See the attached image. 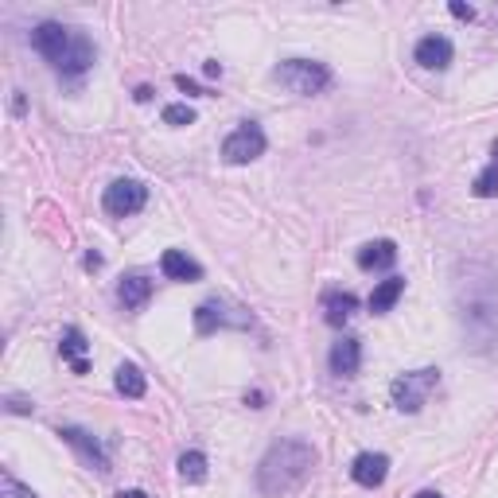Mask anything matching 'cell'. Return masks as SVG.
<instances>
[{"mask_svg": "<svg viewBox=\"0 0 498 498\" xmlns=\"http://www.w3.org/2000/svg\"><path fill=\"white\" fill-rule=\"evenodd\" d=\"M312 464H316V448L307 444V440H296V436H289V440H277L265 456H261V464H257V491L269 494V498L289 494V491H296L307 479Z\"/></svg>", "mask_w": 498, "mask_h": 498, "instance_id": "obj_1", "label": "cell"}, {"mask_svg": "<svg viewBox=\"0 0 498 498\" xmlns=\"http://www.w3.org/2000/svg\"><path fill=\"white\" fill-rule=\"evenodd\" d=\"M272 78L284 90L300 93V98H312V93H324L331 86V70L324 63H316V58H289V63H280L272 70Z\"/></svg>", "mask_w": 498, "mask_h": 498, "instance_id": "obj_2", "label": "cell"}, {"mask_svg": "<svg viewBox=\"0 0 498 498\" xmlns=\"http://www.w3.org/2000/svg\"><path fill=\"white\" fill-rule=\"evenodd\" d=\"M440 382V370H413V374H401L394 378V386H389V397H394V405L401 413H421V405L429 401V394Z\"/></svg>", "mask_w": 498, "mask_h": 498, "instance_id": "obj_3", "label": "cell"}, {"mask_svg": "<svg viewBox=\"0 0 498 498\" xmlns=\"http://www.w3.org/2000/svg\"><path fill=\"white\" fill-rule=\"evenodd\" d=\"M265 148H269L265 129L253 125V121H242L227 140H222V160L227 164H249V160L265 156Z\"/></svg>", "mask_w": 498, "mask_h": 498, "instance_id": "obj_4", "label": "cell"}, {"mask_svg": "<svg viewBox=\"0 0 498 498\" xmlns=\"http://www.w3.org/2000/svg\"><path fill=\"white\" fill-rule=\"evenodd\" d=\"M145 203H148V187L140 180H113L102 195V207L110 210L113 218L137 215V210H145Z\"/></svg>", "mask_w": 498, "mask_h": 498, "instance_id": "obj_5", "label": "cell"}, {"mask_svg": "<svg viewBox=\"0 0 498 498\" xmlns=\"http://www.w3.org/2000/svg\"><path fill=\"white\" fill-rule=\"evenodd\" d=\"M218 327H249V316L242 312V307H230L227 300H203L195 307V331L199 335H210V331Z\"/></svg>", "mask_w": 498, "mask_h": 498, "instance_id": "obj_6", "label": "cell"}, {"mask_svg": "<svg viewBox=\"0 0 498 498\" xmlns=\"http://www.w3.org/2000/svg\"><path fill=\"white\" fill-rule=\"evenodd\" d=\"M70 43H75V31L63 28V23H55V20H47V23H40V28L31 31V47H35V51H40L55 70L63 67Z\"/></svg>", "mask_w": 498, "mask_h": 498, "instance_id": "obj_7", "label": "cell"}, {"mask_svg": "<svg viewBox=\"0 0 498 498\" xmlns=\"http://www.w3.org/2000/svg\"><path fill=\"white\" fill-rule=\"evenodd\" d=\"M452 55H456V47L448 35H424L417 43V51H413V58H417L424 70H448L452 67Z\"/></svg>", "mask_w": 498, "mask_h": 498, "instance_id": "obj_8", "label": "cell"}, {"mask_svg": "<svg viewBox=\"0 0 498 498\" xmlns=\"http://www.w3.org/2000/svg\"><path fill=\"white\" fill-rule=\"evenodd\" d=\"M351 476H354V483H359V487H366V491L382 487L386 476H389V456H382V452H362V456H354Z\"/></svg>", "mask_w": 498, "mask_h": 498, "instance_id": "obj_9", "label": "cell"}, {"mask_svg": "<svg viewBox=\"0 0 498 498\" xmlns=\"http://www.w3.org/2000/svg\"><path fill=\"white\" fill-rule=\"evenodd\" d=\"M58 436H63V440L75 448V452L86 459L90 467H98V471H110V456L102 452V444L93 440V436L86 432V429H75V424H63V429H58Z\"/></svg>", "mask_w": 498, "mask_h": 498, "instance_id": "obj_10", "label": "cell"}, {"mask_svg": "<svg viewBox=\"0 0 498 498\" xmlns=\"http://www.w3.org/2000/svg\"><path fill=\"white\" fill-rule=\"evenodd\" d=\"M327 366H331V374H339V378H354V374H359V366H362V342L342 335L335 347H331Z\"/></svg>", "mask_w": 498, "mask_h": 498, "instance_id": "obj_11", "label": "cell"}, {"mask_svg": "<svg viewBox=\"0 0 498 498\" xmlns=\"http://www.w3.org/2000/svg\"><path fill=\"white\" fill-rule=\"evenodd\" d=\"M394 261H397V245L389 242V238L366 242V245L359 249V269H366V272H382V269H394Z\"/></svg>", "mask_w": 498, "mask_h": 498, "instance_id": "obj_12", "label": "cell"}, {"mask_svg": "<svg viewBox=\"0 0 498 498\" xmlns=\"http://www.w3.org/2000/svg\"><path fill=\"white\" fill-rule=\"evenodd\" d=\"M160 269H164V277H168V280H199V277H203V265L187 257L183 249H164Z\"/></svg>", "mask_w": 498, "mask_h": 498, "instance_id": "obj_13", "label": "cell"}, {"mask_svg": "<svg viewBox=\"0 0 498 498\" xmlns=\"http://www.w3.org/2000/svg\"><path fill=\"white\" fill-rule=\"evenodd\" d=\"M401 296H405V277H386V280L374 284V292H370V300H366V304H370L374 316H386Z\"/></svg>", "mask_w": 498, "mask_h": 498, "instance_id": "obj_14", "label": "cell"}, {"mask_svg": "<svg viewBox=\"0 0 498 498\" xmlns=\"http://www.w3.org/2000/svg\"><path fill=\"white\" fill-rule=\"evenodd\" d=\"M148 296H152V280H145V277H125L121 284H117V300H121L129 312H140V307L148 304Z\"/></svg>", "mask_w": 498, "mask_h": 498, "instance_id": "obj_15", "label": "cell"}, {"mask_svg": "<svg viewBox=\"0 0 498 498\" xmlns=\"http://www.w3.org/2000/svg\"><path fill=\"white\" fill-rule=\"evenodd\" d=\"M86 347H90V342H86V335H82L78 327H67L63 331V342H58V351H63V359L70 362V370H75V374H86L90 370L86 359H82V354H86Z\"/></svg>", "mask_w": 498, "mask_h": 498, "instance_id": "obj_16", "label": "cell"}, {"mask_svg": "<svg viewBox=\"0 0 498 498\" xmlns=\"http://www.w3.org/2000/svg\"><path fill=\"white\" fill-rule=\"evenodd\" d=\"M93 43L86 40L82 31H75V43H70V51H67V58H63V75H82V70H90V63H93Z\"/></svg>", "mask_w": 498, "mask_h": 498, "instance_id": "obj_17", "label": "cell"}, {"mask_svg": "<svg viewBox=\"0 0 498 498\" xmlns=\"http://www.w3.org/2000/svg\"><path fill=\"white\" fill-rule=\"evenodd\" d=\"M354 307H359V296H354V292H327L324 296V312H327V324L331 327L347 324V319L354 316Z\"/></svg>", "mask_w": 498, "mask_h": 498, "instance_id": "obj_18", "label": "cell"}, {"mask_svg": "<svg viewBox=\"0 0 498 498\" xmlns=\"http://www.w3.org/2000/svg\"><path fill=\"white\" fill-rule=\"evenodd\" d=\"M145 389H148V382H145V374H140V366H133V362L117 366V394L137 401V397H145Z\"/></svg>", "mask_w": 498, "mask_h": 498, "instance_id": "obj_19", "label": "cell"}, {"mask_svg": "<svg viewBox=\"0 0 498 498\" xmlns=\"http://www.w3.org/2000/svg\"><path fill=\"white\" fill-rule=\"evenodd\" d=\"M180 476H183V483H203L207 479V456L203 452H183L180 456Z\"/></svg>", "mask_w": 498, "mask_h": 498, "instance_id": "obj_20", "label": "cell"}, {"mask_svg": "<svg viewBox=\"0 0 498 498\" xmlns=\"http://www.w3.org/2000/svg\"><path fill=\"white\" fill-rule=\"evenodd\" d=\"M471 191H476L479 199H491V195H498V145H494V160H491V168L476 175V183H471Z\"/></svg>", "mask_w": 498, "mask_h": 498, "instance_id": "obj_21", "label": "cell"}, {"mask_svg": "<svg viewBox=\"0 0 498 498\" xmlns=\"http://www.w3.org/2000/svg\"><path fill=\"white\" fill-rule=\"evenodd\" d=\"M195 121V110L191 105H183V102H175V105H168V110H164V125H191Z\"/></svg>", "mask_w": 498, "mask_h": 498, "instance_id": "obj_22", "label": "cell"}, {"mask_svg": "<svg viewBox=\"0 0 498 498\" xmlns=\"http://www.w3.org/2000/svg\"><path fill=\"white\" fill-rule=\"evenodd\" d=\"M0 498H40V494H35L31 487H23V483H16L4 471V476H0Z\"/></svg>", "mask_w": 498, "mask_h": 498, "instance_id": "obj_23", "label": "cell"}, {"mask_svg": "<svg viewBox=\"0 0 498 498\" xmlns=\"http://www.w3.org/2000/svg\"><path fill=\"white\" fill-rule=\"evenodd\" d=\"M452 16L471 20V16H476V8H471V4H459V0H452Z\"/></svg>", "mask_w": 498, "mask_h": 498, "instance_id": "obj_24", "label": "cell"}, {"mask_svg": "<svg viewBox=\"0 0 498 498\" xmlns=\"http://www.w3.org/2000/svg\"><path fill=\"white\" fill-rule=\"evenodd\" d=\"M8 409H12V413H31V401H23V397H8Z\"/></svg>", "mask_w": 498, "mask_h": 498, "instance_id": "obj_25", "label": "cell"}, {"mask_svg": "<svg viewBox=\"0 0 498 498\" xmlns=\"http://www.w3.org/2000/svg\"><path fill=\"white\" fill-rule=\"evenodd\" d=\"M203 75H207V78H218V75H222V67L215 63V58H210V63L203 67Z\"/></svg>", "mask_w": 498, "mask_h": 498, "instance_id": "obj_26", "label": "cell"}, {"mask_svg": "<svg viewBox=\"0 0 498 498\" xmlns=\"http://www.w3.org/2000/svg\"><path fill=\"white\" fill-rule=\"evenodd\" d=\"M117 498H148V494H145V491H121Z\"/></svg>", "mask_w": 498, "mask_h": 498, "instance_id": "obj_27", "label": "cell"}, {"mask_svg": "<svg viewBox=\"0 0 498 498\" xmlns=\"http://www.w3.org/2000/svg\"><path fill=\"white\" fill-rule=\"evenodd\" d=\"M413 498H444V494H436V491H417Z\"/></svg>", "mask_w": 498, "mask_h": 498, "instance_id": "obj_28", "label": "cell"}]
</instances>
